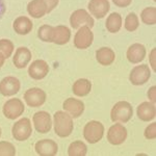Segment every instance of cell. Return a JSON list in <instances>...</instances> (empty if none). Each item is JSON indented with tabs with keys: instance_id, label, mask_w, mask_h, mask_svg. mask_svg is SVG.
<instances>
[{
	"instance_id": "5b68a950",
	"label": "cell",
	"mask_w": 156,
	"mask_h": 156,
	"mask_svg": "<svg viewBox=\"0 0 156 156\" xmlns=\"http://www.w3.org/2000/svg\"><path fill=\"white\" fill-rule=\"evenodd\" d=\"M24 104L18 98H14L4 103L2 112L7 119L15 120L24 112Z\"/></svg>"
},
{
	"instance_id": "83f0119b",
	"label": "cell",
	"mask_w": 156,
	"mask_h": 156,
	"mask_svg": "<svg viewBox=\"0 0 156 156\" xmlns=\"http://www.w3.org/2000/svg\"><path fill=\"white\" fill-rule=\"evenodd\" d=\"M138 25H140V23H138L137 16L134 12H130L125 19V29L127 31H134V30L137 29Z\"/></svg>"
},
{
	"instance_id": "d6986e66",
	"label": "cell",
	"mask_w": 156,
	"mask_h": 156,
	"mask_svg": "<svg viewBox=\"0 0 156 156\" xmlns=\"http://www.w3.org/2000/svg\"><path fill=\"white\" fill-rule=\"evenodd\" d=\"M137 117L144 122H149L153 120L156 115L155 106L152 102H143L142 104L138 105L136 110Z\"/></svg>"
},
{
	"instance_id": "e575fe53",
	"label": "cell",
	"mask_w": 156,
	"mask_h": 156,
	"mask_svg": "<svg viewBox=\"0 0 156 156\" xmlns=\"http://www.w3.org/2000/svg\"><path fill=\"white\" fill-rule=\"evenodd\" d=\"M132 0H112V2L119 7H126L130 5Z\"/></svg>"
},
{
	"instance_id": "8d00e7d4",
	"label": "cell",
	"mask_w": 156,
	"mask_h": 156,
	"mask_svg": "<svg viewBox=\"0 0 156 156\" xmlns=\"http://www.w3.org/2000/svg\"><path fill=\"white\" fill-rule=\"evenodd\" d=\"M5 3H4V0H0V19L2 18V16L4 15V12H5Z\"/></svg>"
},
{
	"instance_id": "74e56055",
	"label": "cell",
	"mask_w": 156,
	"mask_h": 156,
	"mask_svg": "<svg viewBox=\"0 0 156 156\" xmlns=\"http://www.w3.org/2000/svg\"><path fill=\"white\" fill-rule=\"evenodd\" d=\"M4 60H5V57H4L3 55H2L1 53H0V68H1L2 66H3Z\"/></svg>"
},
{
	"instance_id": "e0dca14e",
	"label": "cell",
	"mask_w": 156,
	"mask_h": 156,
	"mask_svg": "<svg viewBox=\"0 0 156 156\" xmlns=\"http://www.w3.org/2000/svg\"><path fill=\"white\" fill-rule=\"evenodd\" d=\"M58 147L52 140H42L36 144V151L41 156H54L56 155Z\"/></svg>"
},
{
	"instance_id": "5bb4252c",
	"label": "cell",
	"mask_w": 156,
	"mask_h": 156,
	"mask_svg": "<svg viewBox=\"0 0 156 156\" xmlns=\"http://www.w3.org/2000/svg\"><path fill=\"white\" fill-rule=\"evenodd\" d=\"M110 9L108 0H90L89 3V11L97 19H102L107 15Z\"/></svg>"
},
{
	"instance_id": "9c48e42d",
	"label": "cell",
	"mask_w": 156,
	"mask_h": 156,
	"mask_svg": "<svg viewBox=\"0 0 156 156\" xmlns=\"http://www.w3.org/2000/svg\"><path fill=\"white\" fill-rule=\"evenodd\" d=\"M151 77L150 68L147 65H140L134 67L130 72L129 79L133 85L145 84Z\"/></svg>"
},
{
	"instance_id": "ba28073f",
	"label": "cell",
	"mask_w": 156,
	"mask_h": 156,
	"mask_svg": "<svg viewBox=\"0 0 156 156\" xmlns=\"http://www.w3.org/2000/svg\"><path fill=\"white\" fill-rule=\"evenodd\" d=\"M24 100L30 107H40L46 101V94L42 89L32 87L25 92Z\"/></svg>"
},
{
	"instance_id": "1f68e13d",
	"label": "cell",
	"mask_w": 156,
	"mask_h": 156,
	"mask_svg": "<svg viewBox=\"0 0 156 156\" xmlns=\"http://www.w3.org/2000/svg\"><path fill=\"white\" fill-rule=\"evenodd\" d=\"M145 137L148 140H154L156 137V123H152L145 129Z\"/></svg>"
},
{
	"instance_id": "f546056e",
	"label": "cell",
	"mask_w": 156,
	"mask_h": 156,
	"mask_svg": "<svg viewBox=\"0 0 156 156\" xmlns=\"http://www.w3.org/2000/svg\"><path fill=\"white\" fill-rule=\"evenodd\" d=\"M16 154L15 146L9 142H0V156H14Z\"/></svg>"
},
{
	"instance_id": "44dd1931",
	"label": "cell",
	"mask_w": 156,
	"mask_h": 156,
	"mask_svg": "<svg viewBox=\"0 0 156 156\" xmlns=\"http://www.w3.org/2000/svg\"><path fill=\"white\" fill-rule=\"evenodd\" d=\"M27 11L31 17L39 19L47 14V5L43 0H32L27 5Z\"/></svg>"
},
{
	"instance_id": "8fae6325",
	"label": "cell",
	"mask_w": 156,
	"mask_h": 156,
	"mask_svg": "<svg viewBox=\"0 0 156 156\" xmlns=\"http://www.w3.org/2000/svg\"><path fill=\"white\" fill-rule=\"evenodd\" d=\"M127 138V129L123 125L115 124L109 127L107 132V140L112 145H121Z\"/></svg>"
},
{
	"instance_id": "4316f807",
	"label": "cell",
	"mask_w": 156,
	"mask_h": 156,
	"mask_svg": "<svg viewBox=\"0 0 156 156\" xmlns=\"http://www.w3.org/2000/svg\"><path fill=\"white\" fill-rule=\"evenodd\" d=\"M140 17H142L143 23L147 25H154L156 23V7H146L143 9Z\"/></svg>"
},
{
	"instance_id": "484cf974",
	"label": "cell",
	"mask_w": 156,
	"mask_h": 156,
	"mask_svg": "<svg viewBox=\"0 0 156 156\" xmlns=\"http://www.w3.org/2000/svg\"><path fill=\"white\" fill-rule=\"evenodd\" d=\"M87 145L83 142H81V140L73 142L69 146V149H68V154L70 156H84L87 155Z\"/></svg>"
},
{
	"instance_id": "836d02e7",
	"label": "cell",
	"mask_w": 156,
	"mask_h": 156,
	"mask_svg": "<svg viewBox=\"0 0 156 156\" xmlns=\"http://www.w3.org/2000/svg\"><path fill=\"white\" fill-rule=\"evenodd\" d=\"M148 97H149V99L151 100L152 103L156 102V87L155 85H153L152 87H150L149 90H148Z\"/></svg>"
},
{
	"instance_id": "4dcf8cb0",
	"label": "cell",
	"mask_w": 156,
	"mask_h": 156,
	"mask_svg": "<svg viewBox=\"0 0 156 156\" xmlns=\"http://www.w3.org/2000/svg\"><path fill=\"white\" fill-rule=\"evenodd\" d=\"M51 31H52V26H50V25H43L42 27H40L39 28L37 36H39L40 40H42V41L50 42Z\"/></svg>"
},
{
	"instance_id": "7402d4cb",
	"label": "cell",
	"mask_w": 156,
	"mask_h": 156,
	"mask_svg": "<svg viewBox=\"0 0 156 156\" xmlns=\"http://www.w3.org/2000/svg\"><path fill=\"white\" fill-rule=\"evenodd\" d=\"M12 27H14V30L19 34H29L32 30V22L31 20L27 17L21 16L18 17L16 20L14 21V24H12Z\"/></svg>"
},
{
	"instance_id": "6da1fadb",
	"label": "cell",
	"mask_w": 156,
	"mask_h": 156,
	"mask_svg": "<svg viewBox=\"0 0 156 156\" xmlns=\"http://www.w3.org/2000/svg\"><path fill=\"white\" fill-rule=\"evenodd\" d=\"M54 130L58 136L67 137L73 131V118L67 112H56L53 115Z\"/></svg>"
},
{
	"instance_id": "8992f818",
	"label": "cell",
	"mask_w": 156,
	"mask_h": 156,
	"mask_svg": "<svg viewBox=\"0 0 156 156\" xmlns=\"http://www.w3.org/2000/svg\"><path fill=\"white\" fill-rule=\"evenodd\" d=\"M70 24L73 28H80L82 26H87L92 28L94 26V20L85 9H77L70 17Z\"/></svg>"
},
{
	"instance_id": "ffe728a7",
	"label": "cell",
	"mask_w": 156,
	"mask_h": 156,
	"mask_svg": "<svg viewBox=\"0 0 156 156\" xmlns=\"http://www.w3.org/2000/svg\"><path fill=\"white\" fill-rule=\"evenodd\" d=\"M30 59H31V52L29 51V49L25 48V47H20L17 49L12 62L18 69H23L28 65Z\"/></svg>"
},
{
	"instance_id": "d6a6232c",
	"label": "cell",
	"mask_w": 156,
	"mask_h": 156,
	"mask_svg": "<svg viewBox=\"0 0 156 156\" xmlns=\"http://www.w3.org/2000/svg\"><path fill=\"white\" fill-rule=\"evenodd\" d=\"M43 1H44L47 5V12H50L57 6L59 0H43Z\"/></svg>"
},
{
	"instance_id": "7a4b0ae2",
	"label": "cell",
	"mask_w": 156,
	"mask_h": 156,
	"mask_svg": "<svg viewBox=\"0 0 156 156\" xmlns=\"http://www.w3.org/2000/svg\"><path fill=\"white\" fill-rule=\"evenodd\" d=\"M133 109L130 103L126 101H120L115 103L110 112V117L114 122L126 123L132 118Z\"/></svg>"
},
{
	"instance_id": "f1b7e54d",
	"label": "cell",
	"mask_w": 156,
	"mask_h": 156,
	"mask_svg": "<svg viewBox=\"0 0 156 156\" xmlns=\"http://www.w3.org/2000/svg\"><path fill=\"white\" fill-rule=\"evenodd\" d=\"M14 51V44L9 40H0V53L5 58H9Z\"/></svg>"
},
{
	"instance_id": "cb8c5ba5",
	"label": "cell",
	"mask_w": 156,
	"mask_h": 156,
	"mask_svg": "<svg viewBox=\"0 0 156 156\" xmlns=\"http://www.w3.org/2000/svg\"><path fill=\"white\" fill-rule=\"evenodd\" d=\"M90 90H92V83L85 78H80L73 84V93L78 97H84L89 95Z\"/></svg>"
},
{
	"instance_id": "7c38bea8",
	"label": "cell",
	"mask_w": 156,
	"mask_h": 156,
	"mask_svg": "<svg viewBox=\"0 0 156 156\" xmlns=\"http://www.w3.org/2000/svg\"><path fill=\"white\" fill-rule=\"evenodd\" d=\"M20 81L18 78L14 76H7L4 77L0 81V93L3 96L9 97L17 94L20 90Z\"/></svg>"
},
{
	"instance_id": "ac0fdd59",
	"label": "cell",
	"mask_w": 156,
	"mask_h": 156,
	"mask_svg": "<svg viewBox=\"0 0 156 156\" xmlns=\"http://www.w3.org/2000/svg\"><path fill=\"white\" fill-rule=\"evenodd\" d=\"M145 56H146L145 46L142 44H138V43H135V44L131 45L127 50V59L130 62H132V64L140 62L145 58Z\"/></svg>"
},
{
	"instance_id": "30bf717a",
	"label": "cell",
	"mask_w": 156,
	"mask_h": 156,
	"mask_svg": "<svg viewBox=\"0 0 156 156\" xmlns=\"http://www.w3.org/2000/svg\"><path fill=\"white\" fill-rule=\"evenodd\" d=\"M34 125L37 132L45 134L51 130L52 121L51 117L47 112H37L34 115Z\"/></svg>"
},
{
	"instance_id": "603a6c76",
	"label": "cell",
	"mask_w": 156,
	"mask_h": 156,
	"mask_svg": "<svg viewBox=\"0 0 156 156\" xmlns=\"http://www.w3.org/2000/svg\"><path fill=\"white\" fill-rule=\"evenodd\" d=\"M115 57V52L108 47H102L98 49L96 52V58L97 62L102 66H109L114 62Z\"/></svg>"
},
{
	"instance_id": "4fadbf2b",
	"label": "cell",
	"mask_w": 156,
	"mask_h": 156,
	"mask_svg": "<svg viewBox=\"0 0 156 156\" xmlns=\"http://www.w3.org/2000/svg\"><path fill=\"white\" fill-rule=\"evenodd\" d=\"M49 73V66L45 60H34L28 68V74L31 78L36 80H41L47 76Z\"/></svg>"
},
{
	"instance_id": "f35d334b",
	"label": "cell",
	"mask_w": 156,
	"mask_h": 156,
	"mask_svg": "<svg viewBox=\"0 0 156 156\" xmlns=\"http://www.w3.org/2000/svg\"><path fill=\"white\" fill-rule=\"evenodd\" d=\"M0 136H1V128H0Z\"/></svg>"
},
{
	"instance_id": "277c9868",
	"label": "cell",
	"mask_w": 156,
	"mask_h": 156,
	"mask_svg": "<svg viewBox=\"0 0 156 156\" xmlns=\"http://www.w3.org/2000/svg\"><path fill=\"white\" fill-rule=\"evenodd\" d=\"M12 133L14 138L18 142H23L27 140L32 133V126L29 119L22 118L17 123H15L12 129Z\"/></svg>"
},
{
	"instance_id": "d4e9b609",
	"label": "cell",
	"mask_w": 156,
	"mask_h": 156,
	"mask_svg": "<svg viewBox=\"0 0 156 156\" xmlns=\"http://www.w3.org/2000/svg\"><path fill=\"white\" fill-rule=\"evenodd\" d=\"M106 29L112 34H115L121 29L122 27V17L118 12H112L108 16L106 20Z\"/></svg>"
},
{
	"instance_id": "3957f363",
	"label": "cell",
	"mask_w": 156,
	"mask_h": 156,
	"mask_svg": "<svg viewBox=\"0 0 156 156\" xmlns=\"http://www.w3.org/2000/svg\"><path fill=\"white\" fill-rule=\"evenodd\" d=\"M104 133V126L98 121H90L83 128V136L90 144H96L102 140Z\"/></svg>"
},
{
	"instance_id": "52a82bcc",
	"label": "cell",
	"mask_w": 156,
	"mask_h": 156,
	"mask_svg": "<svg viewBox=\"0 0 156 156\" xmlns=\"http://www.w3.org/2000/svg\"><path fill=\"white\" fill-rule=\"evenodd\" d=\"M94 41V34L87 26H82L78 29L74 37V45L78 49L89 48Z\"/></svg>"
},
{
	"instance_id": "2e32d148",
	"label": "cell",
	"mask_w": 156,
	"mask_h": 156,
	"mask_svg": "<svg viewBox=\"0 0 156 156\" xmlns=\"http://www.w3.org/2000/svg\"><path fill=\"white\" fill-rule=\"evenodd\" d=\"M62 107L72 118H75V119L79 118L84 112L83 102L80 101V100L74 99V98H68L67 100H65Z\"/></svg>"
},
{
	"instance_id": "9a60e30c",
	"label": "cell",
	"mask_w": 156,
	"mask_h": 156,
	"mask_svg": "<svg viewBox=\"0 0 156 156\" xmlns=\"http://www.w3.org/2000/svg\"><path fill=\"white\" fill-rule=\"evenodd\" d=\"M70 37H71V31L67 26L58 25L56 27H52L50 42L57 45H65L70 41Z\"/></svg>"
},
{
	"instance_id": "d590c367",
	"label": "cell",
	"mask_w": 156,
	"mask_h": 156,
	"mask_svg": "<svg viewBox=\"0 0 156 156\" xmlns=\"http://www.w3.org/2000/svg\"><path fill=\"white\" fill-rule=\"evenodd\" d=\"M155 48L152 50V52H151V54H150V62H151V67H152V69L156 70V67H155Z\"/></svg>"
}]
</instances>
